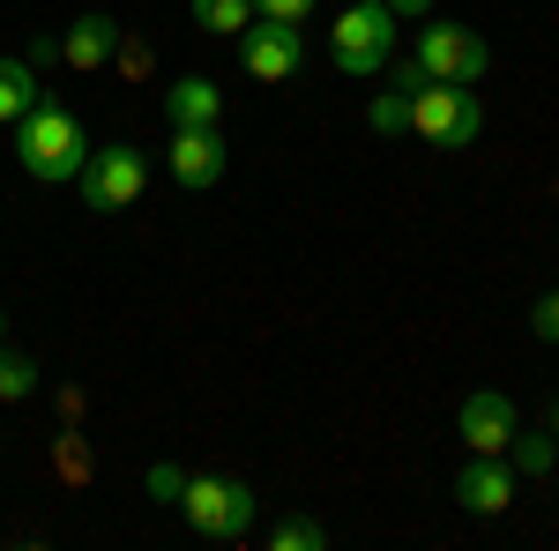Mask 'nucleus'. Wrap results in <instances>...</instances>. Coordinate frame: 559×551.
Here are the masks:
<instances>
[{
  "label": "nucleus",
  "mask_w": 559,
  "mask_h": 551,
  "mask_svg": "<svg viewBox=\"0 0 559 551\" xmlns=\"http://www.w3.org/2000/svg\"><path fill=\"white\" fill-rule=\"evenodd\" d=\"M179 484H187V477H179L173 463H157V469H150V492H157V500H173V507H179Z\"/></svg>",
  "instance_id": "412c9836"
},
{
  "label": "nucleus",
  "mask_w": 559,
  "mask_h": 551,
  "mask_svg": "<svg viewBox=\"0 0 559 551\" xmlns=\"http://www.w3.org/2000/svg\"><path fill=\"white\" fill-rule=\"evenodd\" d=\"M530 328H537V343H559V291H545V298H537Z\"/></svg>",
  "instance_id": "6ab92c4d"
},
{
  "label": "nucleus",
  "mask_w": 559,
  "mask_h": 551,
  "mask_svg": "<svg viewBox=\"0 0 559 551\" xmlns=\"http://www.w3.org/2000/svg\"><path fill=\"white\" fill-rule=\"evenodd\" d=\"M411 134L432 149H471L485 134V105L471 83H418L411 89Z\"/></svg>",
  "instance_id": "f03ea898"
},
{
  "label": "nucleus",
  "mask_w": 559,
  "mask_h": 551,
  "mask_svg": "<svg viewBox=\"0 0 559 551\" xmlns=\"http://www.w3.org/2000/svg\"><path fill=\"white\" fill-rule=\"evenodd\" d=\"M455 500L471 514H508L515 507V469L500 463V455H471L463 477H455Z\"/></svg>",
  "instance_id": "9d476101"
},
{
  "label": "nucleus",
  "mask_w": 559,
  "mask_h": 551,
  "mask_svg": "<svg viewBox=\"0 0 559 551\" xmlns=\"http://www.w3.org/2000/svg\"><path fill=\"white\" fill-rule=\"evenodd\" d=\"M187 15L210 31V38H239L254 23V0H187Z\"/></svg>",
  "instance_id": "2eb2a0df"
},
{
  "label": "nucleus",
  "mask_w": 559,
  "mask_h": 551,
  "mask_svg": "<svg viewBox=\"0 0 559 551\" xmlns=\"http://www.w3.org/2000/svg\"><path fill=\"white\" fill-rule=\"evenodd\" d=\"M31 105H45L38 68H31V60H0V128H15Z\"/></svg>",
  "instance_id": "ddd939ff"
},
{
  "label": "nucleus",
  "mask_w": 559,
  "mask_h": 551,
  "mask_svg": "<svg viewBox=\"0 0 559 551\" xmlns=\"http://www.w3.org/2000/svg\"><path fill=\"white\" fill-rule=\"evenodd\" d=\"M508 469H515V477H545V469H559L552 424H545V432H522V424H515V440H508Z\"/></svg>",
  "instance_id": "4468645a"
},
{
  "label": "nucleus",
  "mask_w": 559,
  "mask_h": 551,
  "mask_svg": "<svg viewBox=\"0 0 559 551\" xmlns=\"http://www.w3.org/2000/svg\"><path fill=\"white\" fill-rule=\"evenodd\" d=\"M455 424H463V447L471 455H508V440H515V403L500 395V387H477V395H463V410H455Z\"/></svg>",
  "instance_id": "6e6552de"
},
{
  "label": "nucleus",
  "mask_w": 559,
  "mask_h": 551,
  "mask_svg": "<svg viewBox=\"0 0 559 551\" xmlns=\"http://www.w3.org/2000/svg\"><path fill=\"white\" fill-rule=\"evenodd\" d=\"M142 187H150V157L128 149V142H90L83 171H75V194H83V209L97 216H120L142 202Z\"/></svg>",
  "instance_id": "20e7f679"
},
{
  "label": "nucleus",
  "mask_w": 559,
  "mask_h": 551,
  "mask_svg": "<svg viewBox=\"0 0 559 551\" xmlns=\"http://www.w3.org/2000/svg\"><path fill=\"white\" fill-rule=\"evenodd\" d=\"M388 52H395V15H388L381 0H350L344 15H336V31H329V60H336V75L373 83V75L388 68Z\"/></svg>",
  "instance_id": "7ed1b4c3"
},
{
  "label": "nucleus",
  "mask_w": 559,
  "mask_h": 551,
  "mask_svg": "<svg viewBox=\"0 0 559 551\" xmlns=\"http://www.w3.org/2000/svg\"><path fill=\"white\" fill-rule=\"evenodd\" d=\"M239 68H247L254 83H292V75L306 68L299 23H269V15H254V23L239 31Z\"/></svg>",
  "instance_id": "0eeeda50"
},
{
  "label": "nucleus",
  "mask_w": 559,
  "mask_h": 551,
  "mask_svg": "<svg viewBox=\"0 0 559 551\" xmlns=\"http://www.w3.org/2000/svg\"><path fill=\"white\" fill-rule=\"evenodd\" d=\"M0 343H8V313H0Z\"/></svg>",
  "instance_id": "b1692460"
},
{
  "label": "nucleus",
  "mask_w": 559,
  "mask_h": 551,
  "mask_svg": "<svg viewBox=\"0 0 559 551\" xmlns=\"http://www.w3.org/2000/svg\"><path fill=\"white\" fill-rule=\"evenodd\" d=\"M165 120L173 128H216L224 120V89L210 75H179V83H165Z\"/></svg>",
  "instance_id": "f8f14e48"
},
{
  "label": "nucleus",
  "mask_w": 559,
  "mask_h": 551,
  "mask_svg": "<svg viewBox=\"0 0 559 551\" xmlns=\"http://www.w3.org/2000/svg\"><path fill=\"white\" fill-rule=\"evenodd\" d=\"M165 171H173L179 187H194V194H210L216 179H224V134H216V128H173V149H165Z\"/></svg>",
  "instance_id": "1a4fd4ad"
},
{
  "label": "nucleus",
  "mask_w": 559,
  "mask_h": 551,
  "mask_svg": "<svg viewBox=\"0 0 559 551\" xmlns=\"http://www.w3.org/2000/svg\"><path fill=\"white\" fill-rule=\"evenodd\" d=\"M411 60L426 68V83H485V68H492L485 38H477V31H463V23H426Z\"/></svg>",
  "instance_id": "423d86ee"
},
{
  "label": "nucleus",
  "mask_w": 559,
  "mask_h": 551,
  "mask_svg": "<svg viewBox=\"0 0 559 551\" xmlns=\"http://www.w3.org/2000/svg\"><path fill=\"white\" fill-rule=\"evenodd\" d=\"M38 395V366L23 350H0V403H31Z\"/></svg>",
  "instance_id": "dca6fc26"
},
{
  "label": "nucleus",
  "mask_w": 559,
  "mask_h": 551,
  "mask_svg": "<svg viewBox=\"0 0 559 551\" xmlns=\"http://www.w3.org/2000/svg\"><path fill=\"white\" fill-rule=\"evenodd\" d=\"M366 128L373 134H411V97H403V89H381V97L366 105Z\"/></svg>",
  "instance_id": "f3484780"
},
{
  "label": "nucleus",
  "mask_w": 559,
  "mask_h": 551,
  "mask_svg": "<svg viewBox=\"0 0 559 551\" xmlns=\"http://www.w3.org/2000/svg\"><path fill=\"white\" fill-rule=\"evenodd\" d=\"M179 514H187V529H202L210 544H239V537L254 529V492H247L239 477H187V484H179Z\"/></svg>",
  "instance_id": "39448f33"
},
{
  "label": "nucleus",
  "mask_w": 559,
  "mask_h": 551,
  "mask_svg": "<svg viewBox=\"0 0 559 551\" xmlns=\"http://www.w3.org/2000/svg\"><path fill=\"white\" fill-rule=\"evenodd\" d=\"M15 157H23V171L45 179V187H75V171H83V157H90V134H83L75 112L31 105V112L15 120Z\"/></svg>",
  "instance_id": "f257e3e1"
},
{
  "label": "nucleus",
  "mask_w": 559,
  "mask_h": 551,
  "mask_svg": "<svg viewBox=\"0 0 559 551\" xmlns=\"http://www.w3.org/2000/svg\"><path fill=\"white\" fill-rule=\"evenodd\" d=\"M112 52H120V23H112V15H97V8L75 15V23H68V38H60V60H68V68H83V75H97Z\"/></svg>",
  "instance_id": "9b49d317"
},
{
  "label": "nucleus",
  "mask_w": 559,
  "mask_h": 551,
  "mask_svg": "<svg viewBox=\"0 0 559 551\" xmlns=\"http://www.w3.org/2000/svg\"><path fill=\"white\" fill-rule=\"evenodd\" d=\"M269 544H276V551H321V544H329V529H321V522H306V514H292V522H276V529H269Z\"/></svg>",
  "instance_id": "a211bd4d"
},
{
  "label": "nucleus",
  "mask_w": 559,
  "mask_h": 551,
  "mask_svg": "<svg viewBox=\"0 0 559 551\" xmlns=\"http://www.w3.org/2000/svg\"><path fill=\"white\" fill-rule=\"evenodd\" d=\"M388 15H395V23H426L432 15V0H381Z\"/></svg>",
  "instance_id": "4be33fe9"
},
{
  "label": "nucleus",
  "mask_w": 559,
  "mask_h": 551,
  "mask_svg": "<svg viewBox=\"0 0 559 551\" xmlns=\"http://www.w3.org/2000/svg\"><path fill=\"white\" fill-rule=\"evenodd\" d=\"M254 15H269V23H306L313 0H254Z\"/></svg>",
  "instance_id": "aec40b11"
},
{
  "label": "nucleus",
  "mask_w": 559,
  "mask_h": 551,
  "mask_svg": "<svg viewBox=\"0 0 559 551\" xmlns=\"http://www.w3.org/2000/svg\"><path fill=\"white\" fill-rule=\"evenodd\" d=\"M545 424H552V440H559V395H552V410H545Z\"/></svg>",
  "instance_id": "5701e85b"
}]
</instances>
